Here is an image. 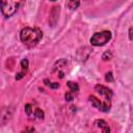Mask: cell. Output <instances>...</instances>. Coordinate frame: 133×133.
<instances>
[{"instance_id": "cell-1", "label": "cell", "mask_w": 133, "mask_h": 133, "mask_svg": "<svg viewBox=\"0 0 133 133\" xmlns=\"http://www.w3.org/2000/svg\"><path fill=\"white\" fill-rule=\"evenodd\" d=\"M42 37H43V33L38 28L25 27L20 32V39L27 47L36 46Z\"/></svg>"}, {"instance_id": "cell-2", "label": "cell", "mask_w": 133, "mask_h": 133, "mask_svg": "<svg viewBox=\"0 0 133 133\" xmlns=\"http://www.w3.org/2000/svg\"><path fill=\"white\" fill-rule=\"evenodd\" d=\"M111 39V32L108 30H104L101 32H96L90 37V44L96 47H101L107 44Z\"/></svg>"}, {"instance_id": "cell-3", "label": "cell", "mask_w": 133, "mask_h": 133, "mask_svg": "<svg viewBox=\"0 0 133 133\" xmlns=\"http://www.w3.org/2000/svg\"><path fill=\"white\" fill-rule=\"evenodd\" d=\"M19 5L20 3L17 1H1L0 2L1 12L5 18H9L17 11Z\"/></svg>"}, {"instance_id": "cell-4", "label": "cell", "mask_w": 133, "mask_h": 133, "mask_svg": "<svg viewBox=\"0 0 133 133\" xmlns=\"http://www.w3.org/2000/svg\"><path fill=\"white\" fill-rule=\"evenodd\" d=\"M89 102L91 103V105L95 107V108H97V109H99V110H101V111H103V112H107V111H109V109H110V101H107V100H105L104 102H101L99 99H97L95 96H89Z\"/></svg>"}, {"instance_id": "cell-5", "label": "cell", "mask_w": 133, "mask_h": 133, "mask_svg": "<svg viewBox=\"0 0 133 133\" xmlns=\"http://www.w3.org/2000/svg\"><path fill=\"white\" fill-rule=\"evenodd\" d=\"M59 14H60V7L58 5H55L52 7L50 15H49V26L54 27L57 24L58 18H59Z\"/></svg>"}, {"instance_id": "cell-6", "label": "cell", "mask_w": 133, "mask_h": 133, "mask_svg": "<svg viewBox=\"0 0 133 133\" xmlns=\"http://www.w3.org/2000/svg\"><path fill=\"white\" fill-rule=\"evenodd\" d=\"M95 89H96L101 96H103L107 101H110V100H111L113 92H112V90H111L110 88H108V87H106V86H104V85L98 84V85L95 86Z\"/></svg>"}, {"instance_id": "cell-7", "label": "cell", "mask_w": 133, "mask_h": 133, "mask_svg": "<svg viewBox=\"0 0 133 133\" xmlns=\"http://www.w3.org/2000/svg\"><path fill=\"white\" fill-rule=\"evenodd\" d=\"M65 64H66V60H64V59H60L54 64L53 72H57V74H58L57 76H59V78H63V76H64V73L61 71V68L65 66Z\"/></svg>"}, {"instance_id": "cell-8", "label": "cell", "mask_w": 133, "mask_h": 133, "mask_svg": "<svg viewBox=\"0 0 133 133\" xmlns=\"http://www.w3.org/2000/svg\"><path fill=\"white\" fill-rule=\"evenodd\" d=\"M28 64H29L28 59H26V58L22 59V61H21V69H22V71L19 72V73L16 75V80H20V79H22V78L24 77V75L26 74V72H27V70H28Z\"/></svg>"}, {"instance_id": "cell-9", "label": "cell", "mask_w": 133, "mask_h": 133, "mask_svg": "<svg viewBox=\"0 0 133 133\" xmlns=\"http://www.w3.org/2000/svg\"><path fill=\"white\" fill-rule=\"evenodd\" d=\"M96 124H97V126L102 130L103 133H110V128H109V126L107 125V123H106L105 121L99 119V121L96 122Z\"/></svg>"}, {"instance_id": "cell-10", "label": "cell", "mask_w": 133, "mask_h": 133, "mask_svg": "<svg viewBox=\"0 0 133 133\" xmlns=\"http://www.w3.org/2000/svg\"><path fill=\"white\" fill-rule=\"evenodd\" d=\"M11 113H8V108H4L2 110V116H1V124L4 125L8 122V119L10 118Z\"/></svg>"}, {"instance_id": "cell-11", "label": "cell", "mask_w": 133, "mask_h": 133, "mask_svg": "<svg viewBox=\"0 0 133 133\" xmlns=\"http://www.w3.org/2000/svg\"><path fill=\"white\" fill-rule=\"evenodd\" d=\"M79 5H80V2L79 1H66L65 2V6L70 10H75Z\"/></svg>"}, {"instance_id": "cell-12", "label": "cell", "mask_w": 133, "mask_h": 133, "mask_svg": "<svg viewBox=\"0 0 133 133\" xmlns=\"http://www.w3.org/2000/svg\"><path fill=\"white\" fill-rule=\"evenodd\" d=\"M66 85H68V87L71 89V91H72V92H76V91H78V90H79V86H78V84H77V83H75V82L68 81V82H66Z\"/></svg>"}, {"instance_id": "cell-13", "label": "cell", "mask_w": 133, "mask_h": 133, "mask_svg": "<svg viewBox=\"0 0 133 133\" xmlns=\"http://www.w3.org/2000/svg\"><path fill=\"white\" fill-rule=\"evenodd\" d=\"M32 111H33V108H32V105L31 104H26L25 105V112L28 116H30L32 114Z\"/></svg>"}, {"instance_id": "cell-14", "label": "cell", "mask_w": 133, "mask_h": 133, "mask_svg": "<svg viewBox=\"0 0 133 133\" xmlns=\"http://www.w3.org/2000/svg\"><path fill=\"white\" fill-rule=\"evenodd\" d=\"M34 115H35L36 117H38V118H44V112H43L41 109H38V108H35V110H34Z\"/></svg>"}, {"instance_id": "cell-15", "label": "cell", "mask_w": 133, "mask_h": 133, "mask_svg": "<svg viewBox=\"0 0 133 133\" xmlns=\"http://www.w3.org/2000/svg\"><path fill=\"white\" fill-rule=\"evenodd\" d=\"M112 57V55H111V52H108V51H106L103 55H102V59L104 60V61H106V60H109L110 58Z\"/></svg>"}, {"instance_id": "cell-16", "label": "cell", "mask_w": 133, "mask_h": 133, "mask_svg": "<svg viewBox=\"0 0 133 133\" xmlns=\"http://www.w3.org/2000/svg\"><path fill=\"white\" fill-rule=\"evenodd\" d=\"M64 98H65V100H66V101L71 102V101H73V100H74V95H73V92H71V91H68V92H65V95H64Z\"/></svg>"}, {"instance_id": "cell-17", "label": "cell", "mask_w": 133, "mask_h": 133, "mask_svg": "<svg viewBox=\"0 0 133 133\" xmlns=\"http://www.w3.org/2000/svg\"><path fill=\"white\" fill-rule=\"evenodd\" d=\"M105 80L107 82H112L113 81V76H112V73L111 72H109V73H107L105 75Z\"/></svg>"}, {"instance_id": "cell-18", "label": "cell", "mask_w": 133, "mask_h": 133, "mask_svg": "<svg viewBox=\"0 0 133 133\" xmlns=\"http://www.w3.org/2000/svg\"><path fill=\"white\" fill-rule=\"evenodd\" d=\"M58 87H59V83H57V82H53V83L50 84V88H52V89H55V88H58Z\"/></svg>"}, {"instance_id": "cell-19", "label": "cell", "mask_w": 133, "mask_h": 133, "mask_svg": "<svg viewBox=\"0 0 133 133\" xmlns=\"http://www.w3.org/2000/svg\"><path fill=\"white\" fill-rule=\"evenodd\" d=\"M22 133H34V129L33 128H26Z\"/></svg>"}, {"instance_id": "cell-20", "label": "cell", "mask_w": 133, "mask_h": 133, "mask_svg": "<svg viewBox=\"0 0 133 133\" xmlns=\"http://www.w3.org/2000/svg\"><path fill=\"white\" fill-rule=\"evenodd\" d=\"M129 38L131 41H133V26L130 27V29H129Z\"/></svg>"}]
</instances>
